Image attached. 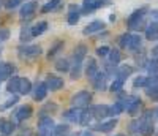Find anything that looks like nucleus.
Masks as SVG:
<instances>
[{"label": "nucleus", "mask_w": 158, "mask_h": 136, "mask_svg": "<svg viewBox=\"0 0 158 136\" xmlns=\"http://www.w3.org/2000/svg\"><path fill=\"white\" fill-rule=\"evenodd\" d=\"M87 56V46L84 43L77 45L73 51V56H71V79H79L81 76V68H82V62L85 60Z\"/></svg>", "instance_id": "1"}, {"label": "nucleus", "mask_w": 158, "mask_h": 136, "mask_svg": "<svg viewBox=\"0 0 158 136\" xmlns=\"http://www.w3.org/2000/svg\"><path fill=\"white\" fill-rule=\"evenodd\" d=\"M41 46L38 45H25V46H19L18 48V56L21 60H32L36 59L38 56H41Z\"/></svg>", "instance_id": "2"}, {"label": "nucleus", "mask_w": 158, "mask_h": 136, "mask_svg": "<svg viewBox=\"0 0 158 136\" xmlns=\"http://www.w3.org/2000/svg\"><path fill=\"white\" fill-rule=\"evenodd\" d=\"M144 16H146V10L141 8L133 11L127 19V25L130 30H142L144 29Z\"/></svg>", "instance_id": "3"}, {"label": "nucleus", "mask_w": 158, "mask_h": 136, "mask_svg": "<svg viewBox=\"0 0 158 136\" xmlns=\"http://www.w3.org/2000/svg\"><path fill=\"white\" fill-rule=\"evenodd\" d=\"M54 128L56 124L51 119V116L40 117L38 120V136H54Z\"/></svg>", "instance_id": "4"}, {"label": "nucleus", "mask_w": 158, "mask_h": 136, "mask_svg": "<svg viewBox=\"0 0 158 136\" xmlns=\"http://www.w3.org/2000/svg\"><path fill=\"white\" fill-rule=\"evenodd\" d=\"M92 101V93L87 90H81V92H76L73 97H71V104L73 108H79V109H84L87 108Z\"/></svg>", "instance_id": "5"}, {"label": "nucleus", "mask_w": 158, "mask_h": 136, "mask_svg": "<svg viewBox=\"0 0 158 136\" xmlns=\"http://www.w3.org/2000/svg\"><path fill=\"white\" fill-rule=\"evenodd\" d=\"M109 0H84L82 3V15H90L97 10H100L101 6L108 5Z\"/></svg>", "instance_id": "6"}, {"label": "nucleus", "mask_w": 158, "mask_h": 136, "mask_svg": "<svg viewBox=\"0 0 158 136\" xmlns=\"http://www.w3.org/2000/svg\"><path fill=\"white\" fill-rule=\"evenodd\" d=\"M38 10V3L36 2H25L22 6H21V11H19V18L24 21H29L33 18V15Z\"/></svg>", "instance_id": "7"}, {"label": "nucleus", "mask_w": 158, "mask_h": 136, "mask_svg": "<svg viewBox=\"0 0 158 136\" xmlns=\"http://www.w3.org/2000/svg\"><path fill=\"white\" fill-rule=\"evenodd\" d=\"M44 84H46L48 90H52V92H54V90H59V89H62V87L65 86L63 79L59 78V76H54V74H48L46 79H44Z\"/></svg>", "instance_id": "8"}, {"label": "nucleus", "mask_w": 158, "mask_h": 136, "mask_svg": "<svg viewBox=\"0 0 158 136\" xmlns=\"http://www.w3.org/2000/svg\"><path fill=\"white\" fill-rule=\"evenodd\" d=\"M32 113H33V109H32L30 104H22L15 111V120L18 122V124L19 122H24L25 119H29L32 116Z\"/></svg>", "instance_id": "9"}, {"label": "nucleus", "mask_w": 158, "mask_h": 136, "mask_svg": "<svg viewBox=\"0 0 158 136\" xmlns=\"http://www.w3.org/2000/svg\"><path fill=\"white\" fill-rule=\"evenodd\" d=\"M90 111H92V114H94V119L103 120V119H106L109 116V106H106V104H95V106L90 108Z\"/></svg>", "instance_id": "10"}, {"label": "nucleus", "mask_w": 158, "mask_h": 136, "mask_svg": "<svg viewBox=\"0 0 158 136\" xmlns=\"http://www.w3.org/2000/svg\"><path fill=\"white\" fill-rule=\"evenodd\" d=\"M106 79H108V73L106 71H98V74L92 79V84H94V87L97 90H106L108 84H106Z\"/></svg>", "instance_id": "11"}, {"label": "nucleus", "mask_w": 158, "mask_h": 136, "mask_svg": "<svg viewBox=\"0 0 158 136\" xmlns=\"http://www.w3.org/2000/svg\"><path fill=\"white\" fill-rule=\"evenodd\" d=\"M98 71H100L98 62H97L94 57H89V60H87V63H85V74H87V78L92 81V79L98 74Z\"/></svg>", "instance_id": "12"}, {"label": "nucleus", "mask_w": 158, "mask_h": 136, "mask_svg": "<svg viewBox=\"0 0 158 136\" xmlns=\"http://www.w3.org/2000/svg\"><path fill=\"white\" fill-rule=\"evenodd\" d=\"M33 38H35V35H33V25L24 24L21 27V32H19V40L22 43H29V41H32Z\"/></svg>", "instance_id": "13"}, {"label": "nucleus", "mask_w": 158, "mask_h": 136, "mask_svg": "<svg viewBox=\"0 0 158 136\" xmlns=\"http://www.w3.org/2000/svg\"><path fill=\"white\" fill-rule=\"evenodd\" d=\"M82 109L79 108H73V109H68L67 113H63V119L71 122V124H79L81 122V117H82Z\"/></svg>", "instance_id": "14"}, {"label": "nucleus", "mask_w": 158, "mask_h": 136, "mask_svg": "<svg viewBox=\"0 0 158 136\" xmlns=\"http://www.w3.org/2000/svg\"><path fill=\"white\" fill-rule=\"evenodd\" d=\"M101 30H104V22L103 21H94V22H90L89 25L84 27L82 33L84 35H94V33H98Z\"/></svg>", "instance_id": "15"}, {"label": "nucleus", "mask_w": 158, "mask_h": 136, "mask_svg": "<svg viewBox=\"0 0 158 136\" xmlns=\"http://www.w3.org/2000/svg\"><path fill=\"white\" fill-rule=\"evenodd\" d=\"M133 66H130V65H120V66H117L115 68V79H120L125 83V79L130 78V74H133Z\"/></svg>", "instance_id": "16"}, {"label": "nucleus", "mask_w": 158, "mask_h": 136, "mask_svg": "<svg viewBox=\"0 0 158 136\" xmlns=\"http://www.w3.org/2000/svg\"><path fill=\"white\" fill-rule=\"evenodd\" d=\"M13 73H15V66H13L10 62H2L0 63V83L10 79L13 76Z\"/></svg>", "instance_id": "17"}, {"label": "nucleus", "mask_w": 158, "mask_h": 136, "mask_svg": "<svg viewBox=\"0 0 158 136\" xmlns=\"http://www.w3.org/2000/svg\"><path fill=\"white\" fill-rule=\"evenodd\" d=\"M144 35L149 41H156L158 40V24L156 22H150L146 29H144Z\"/></svg>", "instance_id": "18"}, {"label": "nucleus", "mask_w": 158, "mask_h": 136, "mask_svg": "<svg viewBox=\"0 0 158 136\" xmlns=\"http://www.w3.org/2000/svg\"><path fill=\"white\" fill-rule=\"evenodd\" d=\"M115 125H117V119H111V120H106V122H101L100 125H95L94 130L101 131V133H109L115 128Z\"/></svg>", "instance_id": "19"}, {"label": "nucleus", "mask_w": 158, "mask_h": 136, "mask_svg": "<svg viewBox=\"0 0 158 136\" xmlns=\"http://www.w3.org/2000/svg\"><path fill=\"white\" fill-rule=\"evenodd\" d=\"M46 95H48V87L44 83H38L35 86V92H33V98L35 101H41L46 98Z\"/></svg>", "instance_id": "20"}, {"label": "nucleus", "mask_w": 158, "mask_h": 136, "mask_svg": "<svg viewBox=\"0 0 158 136\" xmlns=\"http://www.w3.org/2000/svg\"><path fill=\"white\" fill-rule=\"evenodd\" d=\"M141 48H142V38H141L139 35H131L127 49L131 51V52H136V51H139Z\"/></svg>", "instance_id": "21"}, {"label": "nucleus", "mask_w": 158, "mask_h": 136, "mask_svg": "<svg viewBox=\"0 0 158 136\" xmlns=\"http://www.w3.org/2000/svg\"><path fill=\"white\" fill-rule=\"evenodd\" d=\"M19 83H21V78L19 76H13L8 79V84H6V90L10 93H19Z\"/></svg>", "instance_id": "22"}, {"label": "nucleus", "mask_w": 158, "mask_h": 136, "mask_svg": "<svg viewBox=\"0 0 158 136\" xmlns=\"http://www.w3.org/2000/svg\"><path fill=\"white\" fill-rule=\"evenodd\" d=\"M32 83H30V79L27 78H21V83H19V95H27L32 92Z\"/></svg>", "instance_id": "23"}, {"label": "nucleus", "mask_w": 158, "mask_h": 136, "mask_svg": "<svg viewBox=\"0 0 158 136\" xmlns=\"http://www.w3.org/2000/svg\"><path fill=\"white\" fill-rule=\"evenodd\" d=\"M54 65H56V70L60 71V73H65V71H70L71 70V62L68 59H59Z\"/></svg>", "instance_id": "24"}, {"label": "nucleus", "mask_w": 158, "mask_h": 136, "mask_svg": "<svg viewBox=\"0 0 158 136\" xmlns=\"http://www.w3.org/2000/svg\"><path fill=\"white\" fill-rule=\"evenodd\" d=\"M60 2H62V0H49L46 5L41 6V13H43V15H46V13H51V11L59 10V8H60Z\"/></svg>", "instance_id": "25"}, {"label": "nucleus", "mask_w": 158, "mask_h": 136, "mask_svg": "<svg viewBox=\"0 0 158 136\" xmlns=\"http://www.w3.org/2000/svg\"><path fill=\"white\" fill-rule=\"evenodd\" d=\"M63 46H65V43L62 41V40H59V41H56L54 45H52V48L49 49V52H48V59L51 60V59H54L57 54L63 49Z\"/></svg>", "instance_id": "26"}, {"label": "nucleus", "mask_w": 158, "mask_h": 136, "mask_svg": "<svg viewBox=\"0 0 158 136\" xmlns=\"http://www.w3.org/2000/svg\"><path fill=\"white\" fill-rule=\"evenodd\" d=\"M153 133H155V128H153L152 122H144L142 120V127L139 130V134L141 136H153Z\"/></svg>", "instance_id": "27"}, {"label": "nucleus", "mask_w": 158, "mask_h": 136, "mask_svg": "<svg viewBox=\"0 0 158 136\" xmlns=\"http://www.w3.org/2000/svg\"><path fill=\"white\" fill-rule=\"evenodd\" d=\"M125 111V106H123V103L120 101V100H117L112 106H109V116H118V114H122Z\"/></svg>", "instance_id": "28"}, {"label": "nucleus", "mask_w": 158, "mask_h": 136, "mask_svg": "<svg viewBox=\"0 0 158 136\" xmlns=\"http://www.w3.org/2000/svg\"><path fill=\"white\" fill-rule=\"evenodd\" d=\"M79 18H81V10H77V11H68L67 22H68L70 25H74V24H77Z\"/></svg>", "instance_id": "29"}, {"label": "nucleus", "mask_w": 158, "mask_h": 136, "mask_svg": "<svg viewBox=\"0 0 158 136\" xmlns=\"http://www.w3.org/2000/svg\"><path fill=\"white\" fill-rule=\"evenodd\" d=\"M67 134H70V125H65V124L56 125V128H54V136H67Z\"/></svg>", "instance_id": "30"}, {"label": "nucleus", "mask_w": 158, "mask_h": 136, "mask_svg": "<svg viewBox=\"0 0 158 136\" xmlns=\"http://www.w3.org/2000/svg\"><path fill=\"white\" fill-rule=\"evenodd\" d=\"M146 68H147V71H149L150 76H158V60H153V59L149 60Z\"/></svg>", "instance_id": "31"}, {"label": "nucleus", "mask_w": 158, "mask_h": 136, "mask_svg": "<svg viewBox=\"0 0 158 136\" xmlns=\"http://www.w3.org/2000/svg\"><path fill=\"white\" fill-rule=\"evenodd\" d=\"M46 29H48V22H46V21L38 22V24H35V25H33V35H35V36L41 35V33H44V32H46Z\"/></svg>", "instance_id": "32"}, {"label": "nucleus", "mask_w": 158, "mask_h": 136, "mask_svg": "<svg viewBox=\"0 0 158 136\" xmlns=\"http://www.w3.org/2000/svg\"><path fill=\"white\" fill-rule=\"evenodd\" d=\"M92 119H94V114H92L90 109H87V111L82 113V117H81V122H79V124H81L82 127H87V125H90Z\"/></svg>", "instance_id": "33"}, {"label": "nucleus", "mask_w": 158, "mask_h": 136, "mask_svg": "<svg viewBox=\"0 0 158 136\" xmlns=\"http://www.w3.org/2000/svg\"><path fill=\"white\" fill-rule=\"evenodd\" d=\"M48 111H57V104L56 103H48L41 108V111H40V117H46L48 116Z\"/></svg>", "instance_id": "34"}, {"label": "nucleus", "mask_w": 158, "mask_h": 136, "mask_svg": "<svg viewBox=\"0 0 158 136\" xmlns=\"http://www.w3.org/2000/svg\"><path fill=\"white\" fill-rule=\"evenodd\" d=\"M122 87H123V81H120V79H114L112 83H111V86H109V89L112 92H115V93H120L122 92Z\"/></svg>", "instance_id": "35"}, {"label": "nucleus", "mask_w": 158, "mask_h": 136, "mask_svg": "<svg viewBox=\"0 0 158 136\" xmlns=\"http://www.w3.org/2000/svg\"><path fill=\"white\" fill-rule=\"evenodd\" d=\"M146 84H147V78H146V76H138V78L133 81V87H135V89H139V87L146 89Z\"/></svg>", "instance_id": "36"}, {"label": "nucleus", "mask_w": 158, "mask_h": 136, "mask_svg": "<svg viewBox=\"0 0 158 136\" xmlns=\"http://www.w3.org/2000/svg\"><path fill=\"white\" fill-rule=\"evenodd\" d=\"M141 127H142V119H139V120H133V122L130 124L128 130H130L131 133H139Z\"/></svg>", "instance_id": "37"}, {"label": "nucleus", "mask_w": 158, "mask_h": 136, "mask_svg": "<svg viewBox=\"0 0 158 136\" xmlns=\"http://www.w3.org/2000/svg\"><path fill=\"white\" fill-rule=\"evenodd\" d=\"M13 130H15V124H13V122H10V120H5L3 128H2V133H3V136H8V134H11V133H13Z\"/></svg>", "instance_id": "38"}, {"label": "nucleus", "mask_w": 158, "mask_h": 136, "mask_svg": "<svg viewBox=\"0 0 158 136\" xmlns=\"http://www.w3.org/2000/svg\"><path fill=\"white\" fill-rule=\"evenodd\" d=\"M130 38H131V33H123V35H120V38H118V46L123 48V49H127Z\"/></svg>", "instance_id": "39"}, {"label": "nucleus", "mask_w": 158, "mask_h": 136, "mask_svg": "<svg viewBox=\"0 0 158 136\" xmlns=\"http://www.w3.org/2000/svg\"><path fill=\"white\" fill-rule=\"evenodd\" d=\"M109 51H111V48H108V46H98L97 48V56L98 57H108Z\"/></svg>", "instance_id": "40"}, {"label": "nucleus", "mask_w": 158, "mask_h": 136, "mask_svg": "<svg viewBox=\"0 0 158 136\" xmlns=\"http://www.w3.org/2000/svg\"><path fill=\"white\" fill-rule=\"evenodd\" d=\"M19 2H21V0H5L3 6H5L6 10H13V8H16V6L19 5Z\"/></svg>", "instance_id": "41"}, {"label": "nucleus", "mask_w": 158, "mask_h": 136, "mask_svg": "<svg viewBox=\"0 0 158 136\" xmlns=\"http://www.w3.org/2000/svg\"><path fill=\"white\" fill-rule=\"evenodd\" d=\"M18 101H19V97H18V95H13V98H10L2 108H3V109H8V108H11L13 104H16Z\"/></svg>", "instance_id": "42"}, {"label": "nucleus", "mask_w": 158, "mask_h": 136, "mask_svg": "<svg viewBox=\"0 0 158 136\" xmlns=\"http://www.w3.org/2000/svg\"><path fill=\"white\" fill-rule=\"evenodd\" d=\"M10 38V30L8 29H0V41H6Z\"/></svg>", "instance_id": "43"}, {"label": "nucleus", "mask_w": 158, "mask_h": 136, "mask_svg": "<svg viewBox=\"0 0 158 136\" xmlns=\"http://www.w3.org/2000/svg\"><path fill=\"white\" fill-rule=\"evenodd\" d=\"M149 15H150V18H152V22H156V24H158V10L149 11Z\"/></svg>", "instance_id": "44"}, {"label": "nucleus", "mask_w": 158, "mask_h": 136, "mask_svg": "<svg viewBox=\"0 0 158 136\" xmlns=\"http://www.w3.org/2000/svg\"><path fill=\"white\" fill-rule=\"evenodd\" d=\"M150 54H152V59H153V60H158V46H155Z\"/></svg>", "instance_id": "45"}, {"label": "nucleus", "mask_w": 158, "mask_h": 136, "mask_svg": "<svg viewBox=\"0 0 158 136\" xmlns=\"http://www.w3.org/2000/svg\"><path fill=\"white\" fill-rule=\"evenodd\" d=\"M109 32H103V33H98V38H108Z\"/></svg>", "instance_id": "46"}, {"label": "nucleus", "mask_w": 158, "mask_h": 136, "mask_svg": "<svg viewBox=\"0 0 158 136\" xmlns=\"http://www.w3.org/2000/svg\"><path fill=\"white\" fill-rule=\"evenodd\" d=\"M3 124H5V119H0V131H2V128H3Z\"/></svg>", "instance_id": "47"}, {"label": "nucleus", "mask_w": 158, "mask_h": 136, "mask_svg": "<svg viewBox=\"0 0 158 136\" xmlns=\"http://www.w3.org/2000/svg\"><path fill=\"white\" fill-rule=\"evenodd\" d=\"M79 136H92V133H90V131H84V133H81Z\"/></svg>", "instance_id": "48"}, {"label": "nucleus", "mask_w": 158, "mask_h": 136, "mask_svg": "<svg viewBox=\"0 0 158 136\" xmlns=\"http://www.w3.org/2000/svg\"><path fill=\"white\" fill-rule=\"evenodd\" d=\"M19 136H32V133H30V131H25V133H22V134H19Z\"/></svg>", "instance_id": "49"}, {"label": "nucleus", "mask_w": 158, "mask_h": 136, "mask_svg": "<svg viewBox=\"0 0 158 136\" xmlns=\"http://www.w3.org/2000/svg\"><path fill=\"white\" fill-rule=\"evenodd\" d=\"M153 113H155V117H156V119H158V108H156V109H155V111H153Z\"/></svg>", "instance_id": "50"}, {"label": "nucleus", "mask_w": 158, "mask_h": 136, "mask_svg": "<svg viewBox=\"0 0 158 136\" xmlns=\"http://www.w3.org/2000/svg\"><path fill=\"white\" fill-rule=\"evenodd\" d=\"M115 136H125V134H115Z\"/></svg>", "instance_id": "51"}, {"label": "nucleus", "mask_w": 158, "mask_h": 136, "mask_svg": "<svg viewBox=\"0 0 158 136\" xmlns=\"http://www.w3.org/2000/svg\"><path fill=\"white\" fill-rule=\"evenodd\" d=\"M156 136H158V133H156Z\"/></svg>", "instance_id": "52"}]
</instances>
